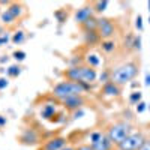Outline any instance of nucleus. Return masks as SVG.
I'll return each instance as SVG.
<instances>
[{
	"label": "nucleus",
	"mask_w": 150,
	"mask_h": 150,
	"mask_svg": "<svg viewBox=\"0 0 150 150\" xmlns=\"http://www.w3.org/2000/svg\"><path fill=\"white\" fill-rule=\"evenodd\" d=\"M90 89H92V84L63 80V81H59L51 89V95L62 102V101H65L66 98H69V96H83Z\"/></svg>",
	"instance_id": "1"
},
{
	"label": "nucleus",
	"mask_w": 150,
	"mask_h": 150,
	"mask_svg": "<svg viewBox=\"0 0 150 150\" xmlns=\"http://www.w3.org/2000/svg\"><path fill=\"white\" fill-rule=\"evenodd\" d=\"M65 77L69 81H77V83H87L92 84L96 81L98 74L95 68H90L89 65H75L68 68L65 72Z\"/></svg>",
	"instance_id": "2"
},
{
	"label": "nucleus",
	"mask_w": 150,
	"mask_h": 150,
	"mask_svg": "<svg viewBox=\"0 0 150 150\" xmlns=\"http://www.w3.org/2000/svg\"><path fill=\"white\" fill-rule=\"evenodd\" d=\"M137 75H138V65L135 62H128L111 72V81L117 86H123L132 81Z\"/></svg>",
	"instance_id": "3"
},
{
	"label": "nucleus",
	"mask_w": 150,
	"mask_h": 150,
	"mask_svg": "<svg viewBox=\"0 0 150 150\" xmlns=\"http://www.w3.org/2000/svg\"><path fill=\"white\" fill-rule=\"evenodd\" d=\"M131 134H132V125L129 122H117V123L110 125L105 135L111 140V143L114 146H119Z\"/></svg>",
	"instance_id": "4"
},
{
	"label": "nucleus",
	"mask_w": 150,
	"mask_h": 150,
	"mask_svg": "<svg viewBox=\"0 0 150 150\" xmlns=\"http://www.w3.org/2000/svg\"><path fill=\"white\" fill-rule=\"evenodd\" d=\"M146 137L143 132H132L131 135H128L119 146V150H141V147L146 144Z\"/></svg>",
	"instance_id": "5"
},
{
	"label": "nucleus",
	"mask_w": 150,
	"mask_h": 150,
	"mask_svg": "<svg viewBox=\"0 0 150 150\" xmlns=\"http://www.w3.org/2000/svg\"><path fill=\"white\" fill-rule=\"evenodd\" d=\"M98 33L105 41H110L116 33V27L110 18H98Z\"/></svg>",
	"instance_id": "6"
},
{
	"label": "nucleus",
	"mask_w": 150,
	"mask_h": 150,
	"mask_svg": "<svg viewBox=\"0 0 150 150\" xmlns=\"http://www.w3.org/2000/svg\"><path fill=\"white\" fill-rule=\"evenodd\" d=\"M86 104V99L83 96H69L66 98L65 101H62V105H63V108L69 112H74L77 110H81L83 105Z\"/></svg>",
	"instance_id": "7"
},
{
	"label": "nucleus",
	"mask_w": 150,
	"mask_h": 150,
	"mask_svg": "<svg viewBox=\"0 0 150 150\" xmlns=\"http://www.w3.org/2000/svg\"><path fill=\"white\" fill-rule=\"evenodd\" d=\"M18 140H20L21 144H26V146H35V144H39L41 143L39 134H38L35 129H32V128L24 129Z\"/></svg>",
	"instance_id": "8"
},
{
	"label": "nucleus",
	"mask_w": 150,
	"mask_h": 150,
	"mask_svg": "<svg viewBox=\"0 0 150 150\" xmlns=\"http://www.w3.org/2000/svg\"><path fill=\"white\" fill-rule=\"evenodd\" d=\"M68 144V140L65 138V137H53V138L47 140L39 150H62L65 149Z\"/></svg>",
	"instance_id": "9"
},
{
	"label": "nucleus",
	"mask_w": 150,
	"mask_h": 150,
	"mask_svg": "<svg viewBox=\"0 0 150 150\" xmlns=\"http://www.w3.org/2000/svg\"><path fill=\"white\" fill-rule=\"evenodd\" d=\"M92 17H95V11H93L92 5H86V6L77 9V12H75V15H74V20L81 26V24H84L87 20H90Z\"/></svg>",
	"instance_id": "10"
},
{
	"label": "nucleus",
	"mask_w": 150,
	"mask_h": 150,
	"mask_svg": "<svg viewBox=\"0 0 150 150\" xmlns=\"http://www.w3.org/2000/svg\"><path fill=\"white\" fill-rule=\"evenodd\" d=\"M101 93H102L104 96H108V98H116V96L120 95V87H119L117 84H114L112 81H108V83H105V84L102 86Z\"/></svg>",
	"instance_id": "11"
},
{
	"label": "nucleus",
	"mask_w": 150,
	"mask_h": 150,
	"mask_svg": "<svg viewBox=\"0 0 150 150\" xmlns=\"http://www.w3.org/2000/svg\"><path fill=\"white\" fill-rule=\"evenodd\" d=\"M57 114V108L54 104H45L41 108V117L45 120H51L54 116Z\"/></svg>",
	"instance_id": "12"
},
{
	"label": "nucleus",
	"mask_w": 150,
	"mask_h": 150,
	"mask_svg": "<svg viewBox=\"0 0 150 150\" xmlns=\"http://www.w3.org/2000/svg\"><path fill=\"white\" fill-rule=\"evenodd\" d=\"M112 146H114V144L111 143V140L108 138L105 134L102 135V138L99 140V141H96V143L92 144L93 150H112Z\"/></svg>",
	"instance_id": "13"
},
{
	"label": "nucleus",
	"mask_w": 150,
	"mask_h": 150,
	"mask_svg": "<svg viewBox=\"0 0 150 150\" xmlns=\"http://www.w3.org/2000/svg\"><path fill=\"white\" fill-rule=\"evenodd\" d=\"M81 29L84 32H98V18L92 17L90 20H87L84 24H81Z\"/></svg>",
	"instance_id": "14"
},
{
	"label": "nucleus",
	"mask_w": 150,
	"mask_h": 150,
	"mask_svg": "<svg viewBox=\"0 0 150 150\" xmlns=\"http://www.w3.org/2000/svg\"><path fill=\"white\" fill-rule=\"evenodd\" d=\"M8 11H9L15 18H20V17L23 15V12H24V8H23V5H20V3H17V2H11V5L8 6Z\"/></svg>",
	"instance_id": "15"
},
{
	"label": "nucleus",
	"mask_w": 150,
	"mask_h": 150,
	"mask_svg": "<svg viewBox=\"0 0 150 150\" xmlns=\"http://www.w3.org/2000/svg\"><path fill=\"white\" fill-rule=\"evenodd\" d=\"M101 36H99L98 32H84V42L87 45H93L96 42H99Z\"/></svg>",
	"instance_id": "16"
},
{
	"label": "nucleus",
	"mask_w": 150,
	"mask_h": 150,
	"mask_svg": "<svg viewBox=\"0 0 150 150\" xmlns=\"http://www.w3.org/2000/svg\"><path fill=\"white\" fill-rule=\"evenodd\" d=\"M108 5H110V3L107 2V0H99V2H93V3H92V8H93L95 12H98V14H102V12L107 11Z\"/></svg>",
	"instance_id": "17"
},
{
	"label": "nucleus",
	"mask_w": 150,
	"mask_h": 150,
	"mask_svg": "<svg viewBox=\"0 0 150 150\" xmlns=\"http://www.w3.org/2000/svg\"><path fill=\"white\" fill-rule=\"evenodd\" d=\"M0 18H2V23H3V24H14L15 20H17V18L12 15L8 9H5L2 14H0Z\"/></svg>",
	"instance_id": "18"
},
{
	"label": "nucleus",
	"mask_w": 150,
	"mask_h": 150,
	"mask_svg": "<svg viewBox=\"0 0 150 150\" xmlns=\"http://www.w3.org/2000/svg\"><path fill=\"white\" fill-rule=\"evenodd\" d=\"M21 74V68L18 65H11L8 69H6V75L9 78H17L18 75Z\"/></svg>",
	"instance_id": "19"
},
{
	"label": "nucleus",
	"mask_w": 150,
	"mask_h": 150,
	"mask_svg": "<svg viewBox=\"0 0 150 150\" xmlns=\"http://www.w3.org/2000/svg\"><path fill=\"white\" fill-rule=\"evenodd\" d=\"M141 99H143V93L140 92V90H137V92H132L131 95H129V102L131 104H138V102H141Z\"/></svg>",
	"instance_id": "20"
},
{
	"label": "nucleus",
	"mask_w": 150,
	"mask_h": 150,
	"mask_svg": "<svg viewBox=\"0 0 150 150\" xmlns=\"http://www.w3.org/2000/svg\"><path fill=\"white\" fill-rule=\"evenodd\" d=\"M24 39H26V35H24V32H23V30H18L14 36H12V42H14L15 45L23 44V42H24Z\"/></svg>",
	"instance_id": "21"
},
{
	"label": "nucleus",
	"mask_w": 150,
	"mask_h": 150,
	"mask_svg": "<svg viewBox=\"0 0 150 150\" xmlns=\"http://www.w3.org/2000/svg\"><path fill=\"white\" fill-rule=\"evenodd\" d=\"M86 62H87V65H89L90 68L99 66V59H98L96 54H89V56H87V59H86Z\"/></svg>",
	"instance_id": "22"
},
{
	"label": "nucleus",
	"mask_w": 150,
	"mask_h": 150,
	"mask_svg": "<svg viewBox=\"0 0 150 150\" xmlns=\"http://www.w3.org/2000/svg\"><path fill=\"white\" fill-rule=\"evenodd\" d=\"M54 17L57 18V21H59V23H65V21H66V18H68V12H66L65 9H59V11H56V12H54Z\"/></svg>",
	"instance_id": "23"
},
{
	"label": "nucleus",
	"mask_w": 150,
	"mask_h": 150,
	"mask_svg": "<svg viewBox=\"0 0 150 150\" xmlns=\"http://www.w3.org/2000/svg\"><path fill=\"white\" fill-rule=\"evenodd\" d=\"M114 48H116L114 41H111V39H110V41H104V42H102V50H104L105 53H111Z\"/></svg>",
	"instance_id": "24"
},
{
	"label": "nucleus",
	"mask_w": 150,
	"mask_h": 150,
	"mask_svg": "<svg viewBox=\"0 0 150 150\" xmlns=\"http://www.w3.org/2000/svg\"><path fill=\"white\" fill-rule=\"evenodd\" d=\"M12 57H14L17 62H24V59H26V51H23V50H15V51L12 53Z\"/></svg>",
	"instance_id": "25"
},
{
	"label": "nucleus",
	"mask_w": 150,
	"mask_h": 150,
	"mask_svg": "<svg viewBox=\"0 0 150 150\" xmlns=\"http://www.w3.org/2000/svg\"><path fill=\"white\" fill-rule=\"evenodd\" d=\"M99 81H101L102 84L111 81V72H110V71H104L101 75H99Z\"/></svg>",
	"instance_id": "26"
},
{
	"label": "nucleus",
	"mask_w": 150,
	"mask_h": 150,
	"mask_svg": "<svg viewBox=\"0 0 150 150\" xmlns=\"http://www.w3.org/2000/svg\"><path fill=\"white\" fill-rule=\"evenodd\" d=\"M102 135H104V134H102L101 131H95V132H92V134H90V144L99 141V140L102 138Z\"/></svg>",
	"instance_id": "27"
},
{
	"label": "nucleus",
	"mask_w": 150,
	"mask_h": 150,
	"mask_svg": "<svg viewBox=\"0 0 150 150\" xmlns=\"http://www.w3.org/2000/svg\"><path fill=\"white\" fill-rule=\"evenodd\" d=\"M132 48L134 50H141V36H134V41H132Z\"/></svg>",
	"instance_id": "28"
},
{
	"label": "nucleus",
	"mask_w": 150,
	"mask_h": 150,
	"mask_svg": "<svg viewBox=\"0 0 150 150\" xmlns=\"http://www.w3.org/2000/svg\"><path fill=\"white\" fill-rule=\"evenodd\" d=\"M146 108H147V104H146L144 101H141V102L137 104V112H140V114L146 111Z\"/></svg>",
	"instance_id": "29"
},
{
	"label": "nucleus",
	"mask_w": 150,
	"mask_h": 150,
	"mask_svg": "<svg viewBox=\"0 0 150 150\" xmlns=\"http://www.w3.org/2000/svg\"><path fill=\"white\" fill-rule=\"evenodd\" d=\"M135 27L138 29L140 32L143 30V17H141V15H138V17L135 18Z\"/></svg>",
	"instance_id": "30"
},
{
	"label": "nucleus",
	"mask_w": 150,
	"mask_h": 150,
	"mask_svg": "<svg viewBox=\"0 0 150 150\" xmlns=\"http://www.w3.org/2000/svg\"><path fill=\"white\" fill-rule=\"evenodd\" d=\"M8 86H9L8 78H5V77H0V90H5Z\"/></svg>",
	"instance_id": "31"
},
{
	"label": "nucleus",
	"mask_w": 150,
	"mask_h": 150,
	"mask_svg": "<svg viewBox=\"0 0 150 150\" xmlns=\"http://www.w3.org/2000/svg\"><path fill=\"white\" fill-rule=\"evenodd\" d=\"M75 150H93L92 144H81V146H77Z\"/></svg>",
	"instance_id": "32"
},
{
	"label": "nucleus",
	"mask_w": 150,
	"mask_h": 150,
	"mask_svg": "<svg viewBox=\"0 0 150 150\" xmlns=\"http://www.w3.org/2000/svg\"><path fill=\"white\" fill-rule=\"evenodd\" d=\"M81 116H84V111L83 110H77L72 112V119H80Z\"/></svg>",
	"instance_id": "33"
},
{
	"label": "nucleus",
	"mask_w": 150,
	"mask_h": 150,
	"mask_svg": "<svg viewBox=\"0 0 150 150\" xmlns=\"http://www.w3.org/2000/svg\"><path fill=\"white\" fill-rule=\"evenodd\" d=\"M8 42H9V36H8V35L0 36V47H2V45H5V44H8Z\"/></svg>",
	"instance_id": "34"
},
{
	"label": "nucleus",
	"mask_w": 150,
	"mask_h": 150,
	"mask_svg": "<svg viewBox=\"0 0 150 150\" xmlns=\"http://www.w3.org/2000/svg\"><path fill=\"white\" fill-rule=\"evenodd\" d=\"M6 122H8V120H6V117L0 114V128H3L5 125H6Z\"/></svg>",
	"instance_id": "35"
},
{
	"label": "nucleus",
	"mask_w": 150,
	"mask_h": 150,
	"mask_svg": "<svg viewBox=\"0 0 150 150\" xmlns=\"http://www.w3.org/2000/svg\"><path fill=\"white\" fill-rule=\"evenodd\" d=\"M144 84L147 87H150V72H146V81H144Z\"/></svg>",
	"instance_id": "36"
},
{
	"label": "nucleus",
	"mask_w": 150,
	"mask_h": 150,
	"mask_svg": "<svg viewBox=\"0 0 150 150\" xmlns=\"http://www.w3.org/2000/svg\"><path fill=\"white\" fill-rule=\"evenodd\" d=\"M141 150H150V141H149V140H147V141H146V144L141 147Z\"/></svg>",
	"instance_id": "37"
},
{
	"label": "nucleus",
	"mask_w": 150,
	"mask_h": 150,
	"mask_svg": "<svg viewBox=\"0 0 150 150\" xmlns=\"http://www.w3.org/2000/svg\"><path fill=\"white\" fill-rule=\"evenodd\" d=\"M8 60H9L8 56H2V59H0V63H5V62H8Z\"/></svg>",
	"instance_id": "38"
},
{
	"label": "nucleus",
	"mask_w": 150,
	"mask_h": 150,
	"mask_svg": "<svg viewBox=\"0 0 150 150\" xmlns=\"http://www.w3.org/2000/svg\"><path fill=\"white\" fill-rule=\"evenodd\" d=\"M62 150H75V149H74V147H69V146H66L65 149H62Z\"/></svg>",
	"instance_id": "39"
},
{
	"label": "nucleus",
	"mask_w": 150,
	"mask_h": 150,
	"mask_svg": "<svg viewBox=\"0 0 150 150\" xmlns=\"http://www.w3.org/2000/svg\"><path fill=\"white\" fill-rule=\"evenodd\" d=\"M147 8H149V12H150V2L147 3Z\"/></svg>",
	"instance_id": "40"
},
{
	"label": "nucleus",
	"mask_w": 150,
	"mask_h": 150,
	"mask_svg": "<svg viewBox=\"0 0 150 150\" xmlns=\"http://www.w3.org/2000/svg\"><path fill=\"white\" fill-rule=\"evenodd\" d=\"M0 14H2V11H0Z\"/></svg>",
	"instance_id": "41"
}]
</instances>
